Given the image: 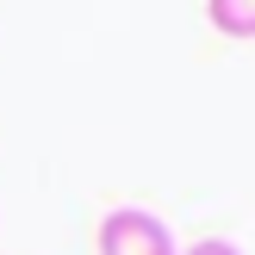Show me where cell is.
<instances>
[{"instance_id":"obj_2","label":"cell","mask_w":255,"mask_h":255,"mask_svg":"<svg viewBox=\"0 0 255 255\" xmlns=\"http://www.w3.org/2000/svg\"><path fill=\"white\" fill-rule=\"evenodd\" d=\"M206 19L218 37H237V44H255V0H206Z\"/></svg>"},{"instance_id":"obj_3","label":"cell","mask_w":255,"mask_h":255,"mask_svg":"<svg viewBox=\"0 0 255 255\" xmlns=\"http://www.w3.org/2000/svg\"><path fill=\"white\" fill-rule=\"evenodd\" d=\"M181 255H243V249H237L231 237H199V243H187Z\"/></svg>"},{"instance_id":"obj_1","label":"cell","mask_w":255,"mask_h":255,"mask_svg":"<svg viewBox=\"0 0 255 255\" xmlns=\"http://www.w3.org/2000/svg\"><path fill=\"white\" fill-rule=\"evenodd\" d=\"M94 255H181L168 218L149 206H112L94 231Z\"/></svg>"}]
</instances>
